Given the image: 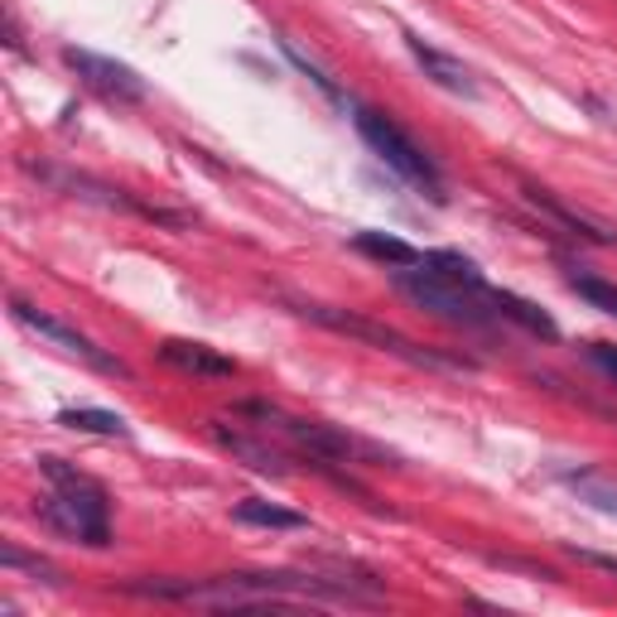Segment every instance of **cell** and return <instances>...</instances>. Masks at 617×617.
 <instances>
[{"label": "cell", "instance_id": "cell-1", "mask_svg": "<svg viewBox=\"0 0 617 617\" xmlns=\"http://www.w3.org/2000/svg\"><path fill=\"white\" fill-rule=\"evenodd\" d=\"M39 473L54 482V492L39 502V522L64 540L78 546H112V526H106V488L78 468H68L64 458H39Z\"/></svg>", "mask_w": 617, "mask_h": 617}, {"label": "cell", "instance_id": "cell-2", "mask_svg": "<svg viewBox=\"0 0 617 617\" xmlns=\"http://www.w3.org/2000/svg\"><path fill=\"white\" fill-rule=\"evenodd\" d=\"M391 281L396 289H401L405 299H415L425 313H434V319H444V323H454V329H488L492 323V313L478 305L482 295H473V289H458L449 281H439L434 271H410V265H396L391 271Z\"/></svg>", "mask_w": 617, "mask_h": 617}, {"label": "cell", "instance_id": "cell-3", "mask_svg": "<svg viewBox=\"0 0 617 617\" xmlns=\"http://www.w3.org/2000/svg\"><path fill=\"white\" fill-rule=\"evenodd\" d=\"M357 130H362V140H367L372 150H377L381 160L391 164L401 179H410L415 188H425L430 198H444V179H439V169H434V160H430L425 150H420L415 140L405 136L401 126H396L391 116H381V112H372V106H362V112H357Z\"/></svg>", "mask_w": 617, "mask_h": 617}, {"label": "cell", "instance_id": "cell-4", "mask_svg": "<svg viewBox=\"0 0 617 617\" xmlns=\"http://www.w3.org/2000/svg\"><path fill=\"white\" fill-rule=\"evenodd\" d=\"M299 313L313 319V323H323V329H333V333H347V338H357V343H372V347H381V353H391V357L415 362V367H458V362L430 353V347L410 343L405 333L386 329V323L362 319V313H343V309H329V305H299Z\"/></svg>", "mask_w": 617, "mask_h": 617}, {"label": "cell", "instance_id": "cell-5", "mask_svg": "<svg viewBox=\"0 0 617 617\" xmlns=\"http://www.w3.org/2000/svg\"><path fill=\"white\" fill-rule=\"evenodd\" d=\"M10 313H15V323H24L30 333H39V338H48V343H58L64 353H72V357L88 362V367L112 372V377H130V367H126L121 357L102 353V347H96L88 333H78V329H68V323H58V319H48V313H39V309L30 305V299H10Z\"/></svg>", "mask_w": 617, "mask_h": 617}, {"label": "cell", "instance_id": "cell-6", "mask_svg": "<svg viewBox=\"0 0 617 617\" xmlns=\"http://www.w3.org/2000/svg\"><path fill=\"white\" fill-rule=\"evenodd\" d=\"M64 64L78 72L88 88H96L102 96H112V102H145V78L136 68H126V64H116V58H102V54H92V48H64Z\"/></svg>", "mask_w": 617, "mask_h": 617}, {"label": "cell", "instance_id": "cell-7", "mask_svg": "<svg viewBox=\"0 0 617 617\" xmlns=\"http://www.w3.org/2000/svg\"><path fill=\"white\" fill-rule=\"evenodd\" d=\"M405 48L415 54V64L425 68V78L439 82L444 92H454V96H478V82H473V72H468L464 58H454V54H444V48L425 44L420 34H405Z\"/></svg>", "mask_w": 617, "mask_h": 617}, {"label": "cell", "instance_id": "cell-8", "mask_svg": "<svg viewBox=\"0 0 617 617\" xmlns=\"http://www.w3.org/2000/svg\"><path fill=\"white\" fill-rule=\"evenodd\" d=\"M160 357H164L174 372H184V377H203V381H227V377H237V362L222 357V353H217V347H208V343H184V338H169V343H160Z\"/></svg>", "mask_w": 617, "mask_h": 617}, {"label": "cell", "instance_id": "cell-9", "mask_svg": "<svg viewBox=\"0 0 617 617\" xmlns=\"http://www.w3.org/2000/svg\"><path fill=\"white\" fill-rule=\"evenodd\" d=\"M213 434H217V444H222V449H232L241 464H251L256 473H271V478L289 473V458L281 449H271V444L251 439V434H241V430H227V425H213Z\"/></svg>", "mask_w": 617, "mask_h": 617}, {"label": "cell", "instance_id": "cell-10", "mask_svg": "<svg viewBox=\"0 0 617 617\" xmlns=\"http://www.w3.org/2000/svg\"><path fill=\"white\" fill-rule=\"evenodd\" d=\"M488 305H498L492 313H502V319H512V323H522L526 333H536V338H560V323L550 319L546 309H536L530 299H522V295H512V289H488Z\"/></svg>", "mask_w": 617, "mask_h": 617}, {"label": "cell", "instance_id": "cell-11", "mask_svg": "<svg viewBox=\"0 0 617 617\" xmlns=\"http://www.w3.org/2000/svg\"><path fill=\"white\" fill-rule=\"evenodd\" d=\"M425 271H434L439 281H449L458 289H473V295L488 299V285H482V275H478V265L468 261V256H458V251H425Z\"/></svg>", "mask_w": 617, "mask_h": 617}, {"label": "cell", "instance_id": "cell-12", "mask_svg": "<svg viewBox=\"0 0 617 617\" xmlns=\"http://www.w3.org/2000/svg\"><path fill=\"white\" fill-rule=\"evenodd\" d=\"M34 174L44 179V184H54V188H64L72 193V198H88V203H102V208H130L126 198H121L116 188H106V184H92V179H82V174H64V169H34Z\"/></svg>", "mask_w": 617, "mask_h": 617}, {"label": "cell", "instance_id": "cell-13", "mask_svg": "<svg viewBox=\"0 0 617 617\" xmlns=\"http://www.w3.org/2000/svg\"><path fill=\"white\" fill-rule=\"evenodd\" d=\"M353 247L362 251V256H377V261H386L396 271V265H420L425 261V251H415L410 241H401V237H386V232H357L353 237Z\"/></svg>", "mask_w": 617, "mask_h": 617}, {"label": "cell", "instance_id": "cell-14", "mask_svg": "<svg viewBox=\"0 0 617 617\" xmlns=\"http://www.w3.org/2000/svg\"><path fill=\"white\" fill-rule=\"evenodd\" d=\"M237 522L241 526H265V530H305L309 522L299 512H285V506H275V502H261V498H247V502H237Z\"/></svg>", "mask_w": 617, "mask_h": 617}, {"label": "cell", "instance_id": "cell-15", "mask_svg": "<svg viewBox=\"0 0 617 617\" xmlns=\"http://www.w3.org/2000/svg\"><path fill=\"white\" fill-rule=\"evenodd\" d=\"M564 482H570V488H574L589 506H598V512L617 516V478H603V473H594V468H579V473L570 468V473H564Z\"/></svg>", "mask_w": 617, "mask_h": 617}, {"label": "cell", "instance_id": "cell-16", "mask_svg": "<svg viewBox=\"0 0 617 617\" xmlns=\"http://www.w3.org/2000/svg\"><path fill=\"white\" fill-rule=\"evenodd\" d=\"M58 425L82 430V434H116V439H126V434H130V425L121 415H112V410H92V405L64 410V415H58Z\"/></svg>", "mask_w": 617, "mask_h": 617}, {"label": "cell", "instance_id": "cell-17", "mask_svg": "<svg viewBox=\"0 0 617 617\" xmlns=\"http://www.w3.org/2000/svg\"><path fill=\"white\" fill-rule=\"evenodd\" d=\"M526 198L536 203V208L546 213V217H555V222H560V227H570L574 237H584V241H608L603 232H594V227H589V222H584V217H579V213H570V208H564V203L555 198L550 188H536V184H530V188H526Z\"/></svg>", "mask_w": 617, "mask_h": 617}, {"label": "cell", "instance_id": "cell-18", "mask_svg": "<svg viewBox=\"0 0 617 617\" xmlns=\"http://www.w3.org/2000/svg\"><path fill=\"white\" fill-rule=\"evenodd\" d=\"M570 289L579 299H589L594 309H603V313H613L617 319V285H608L603 275H589V271H570Z\"/></svg>", "mask_w": 617, "mask_h": 617}, {"label": "cell", "instance_id": "cell-19", "mask_svg": "<svg viewBox=\"0 0 617 617\" xmlns=\"http://www.w3.org/2000/svg\"><path fill=\"white\" fill-rule=\"evenodd\" d=\"M0 560H5V564H10V570H30V574H39V579H48V584H58V579H54V570H48V564H44V560H30V555H20L15 546H5V550H0Z\"/></svg>", "mask_w": 617, "mask_h": 617}, {"label": "cell", "instance_id": "cell-20", "mask_svg": "<svg viewBox=\"0 0 617 617\" xmlns=\"http://www.w3.org/2000/svg\"><path fill=\"white\" fill-rule=\"evenodd\" d=\"M589 362L603 372V377H613L617 381V347H608V343H594L589 347Z\"/></svg>", "mask_w": 617, "mask_h": 617}, {"label": "cell", "instance_id": "cell-21", "mask_svg": "<svg viewBox=\"0 0 617 617\" xmlns=\"http://www.w3.org/2000/svg\"><path fill=\"white\" fill-rule=\"evenodd\" d=\"M574 555H579L584 564H594V570H603V574H617V560H613V555H594V550H574Z\"/></svg>", "mask_w": 617, "mask_h": 617}]
</instances>
